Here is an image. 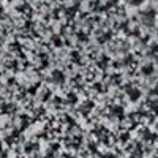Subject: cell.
<instances>
[{"label":"cell","mask_w":158,"mask_h":158,"mask_svg":"<svg viewBox=\"0 0 158 158\" xmlns=\"http://www.w3.org/2000/svg\"><path fill=\"white\" fill-rule=\"evenodd\" d=\"M127 2H128V5H131V6H139V5L144 3V0H127Z\"/></svg>","instance_id":"2"},{"label":"cell","mask_w":158,"mask_h":158,"mask_svg":"<svg viewBox=\"0 0 158 158\" xmlns=\"http://www.w3.org/2000/svg\"><path fill=\"white\" fill-rule=\"evenodd\" d=\"M141 19H142V22L146 24V25H152L153 21H155V13H153V10L142 11V13H141Z\"/></svg>","instance_id":"1"}]
</instances>
